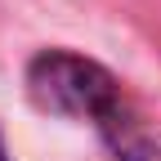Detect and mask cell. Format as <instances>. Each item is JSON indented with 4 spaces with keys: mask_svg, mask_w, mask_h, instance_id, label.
<instances>
[{
    "mask_svg": "<svg viewBox=\"0 0 161 161\" xmlns=\"http://www.w3.org/2000/svg\"><path fill=\"white\" fill-rule=\"evenodd\" d=\"M27 94L36 108H45L54 116H80L94 121L98 130L112 125V121L125 112V94H121L116 76L94 63V58H80L72 49H45L31 58L27 67Z\"/></svg>",
    "mask_w": 161,
    "mask_h": 161,
    "instance_id": "cell-1",
    "label": "cell"
},
{
    "mask_svg": "<svg viewBox=\"0 0 161 161\" xmlns=\"http://www.w3.org/2000/svg\"><path fill=\"white\" fill-rule=\"evenodd\" d=\"M108 139V148L116 161H161V134H152L143 121L134 116V108H125L112 125L98 130Z\"/></svg>",
    "mask_w": 161,
    "mask_h": 161,
    "instance_id": "cell-2",
    "label": "cell"
},
{
    "mask_svg": "<svg viewBox=\"0 0 161 161\" xmlns=\"http://www.w3.org/2000/svg\"><path fill=\"white\" fill-rule=\"evenodd\" d=\"M0 161H9V152H5V139H0Z\"/></svg>",
    "mask_w": 161,
    "mask_h": 161,
    "instance_id": "cell-3",
    "label": "cell"
}]
</instances>
